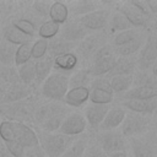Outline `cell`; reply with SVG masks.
Here are the masks:
<instances>
[{
	"instance_id": "obj_7",
	"label": "cell",
	"mask_w": 157,
	"mask_h": 157,
	"mask_svg": "<svg viewBox=\"0 0 157 157\" xmlns=\"http://www.w3.org/2000/svg\"><path fill=\"white\" fill-rule=\"evenodd\" d=\"M91 137L107 155L120 151H129V141L118 129L97 131L91 134Z\"/></svg>"
},
{
	"instance_id": "obj_31",
	"label": "cell",
	"mask_w": 157,
	"mask_h": 157,
	"mask_svg": "<svg viewBox=\"0 0 157 157\" xmlns=\"http://www.w3.org/2000/svg\"><path fill=\"white\" fill-rule=\"evenodd\" d=\"M49 20L58 23V25H64L69 20V9L67 4L61 2V1H53L50 5L49 10Z\"/></svg>"
},
{
	"instance_id": "obj_22",
	"label": "cell",
	"mask_w": 157,
	"mask_h": 157,
	"mask_svg": "<svg viewBox=\"0 0 157 157\" xmlns=\"http://www.w3.org/2000/svg\"><path fill=\"white\" fill-rule=\"evenodd\" d=\"M126 110L121 108L120 105H113L109 108L108 113L105 114L102 124L99 125L98 131H108V130H117L120 128L124 118H125Z\"/></svg>"
},
{
	"instance_id": "obj_18",
	"label": "cell",
	"mask_w": 157,
	"mask_h": 157,
	"mask_svg": "<svg viewBox=\"0 0 157 157\" xmlns=\"http://www.w3.org/2000/svg\"><path fill=\"white\" fill-rule=\"evenodd\" d=\"M88 34H90V32L82 27V25L78 22V20L72 18V20H67L64 25L60 26V32L58 36L67 42L80 43Z\"/></svg>"
},
{
	"instance_id": "obj_34",
	"label": "cell",
	"mask_w": 157,
	"mask_h": 157,
	"mask_svg": "<svg viewBox=\"0 0 157 157\" xmlns=\"http://www.w3.org/2000/svg\"><path fill=\"white\" fill-rule=\"evenodd\" d=\"M92 76L88 71V69H77L74 74H71L69 76V88H75V87H88L91 81H92Z\"/></svg>"
},
{
	"instance_id": "obj_4",
	"label": "cell",
	"mask_w": 157,
	"mask_h": 157,
	"mask_svg": "<svg viewBox=\"0 0 157 157\" xmlns=\"http://www.w3.org/2000/svg\"><path fill=\"white\" fill-rule=\"evenodd\" d=\"M156 121L150 115H142L139 113L126 110L125 118L120 125V132L126 137H136L146 134L148 130L153 129Z\"/></svg>"
},
{
	"instance_id": "obj_40",
	"label": "cell",
	"mask_w": 157,
	"mask_h": 157,
	"mask_svg": "<svg viewBox=\"0 0 157 157\" xmlns=\"http://www.w3.org/2000/svg\"><path fill=\"white\" fill-rule=\"evenodd\" d=\"M20 10L17 1H0V26L12 18Z\"/></svg>"
},
{
	"instance_id": "obj_16",
	"label": "cell",
	"mask_w": 157,
	"mask_h": 157,
	"mask_svg": "<svg viewBox=\"0 0 157 157\" xmlns=\"http://www.w3.org/2000/svg\"><path fill=\"white\" fill-rule=\"evenodd\" d=\"M109 108H110V105H107V104L87 103L85 105L83 117L86 119V123H87V126H88V130L91 131V134L98 131L99 125L102 124Z\"/></svg>"
},
{
	"instance_id": "obj_38",
	"label": "cell",
	"mask_w": 157,
	"mask_h": 157,
	"mask_svg": "<svg viewBox=\"0 0 157 157\" xmlns=\"http://www.w3.org/2000/svg\"><path fill=\"white\" fill-rule=\"evenodd\" d=\"M132 87H148L157 88V78H155L150 71H139L136 70L134 74Z\"/></svg>"
},
{
	"instance_id": "obj_21",
	"label": "cell",
	"mask_w": 157,
	"mask_h": 157,
	"mask_svg": "<svg viewBox=\"0 0 157 157\" xmlns=\"http://www.w3.org/2000/svg\"><path fill=\"white\" fill-rule=\"evenodd\" d=\"M90 99V90L88 87H75L69 88L66 92L63 103L69 108H81L88 103Z\"/></svg>"
},
{
	"instance_id": "obj_27",
	"label": "cell",
	"mask_w": 157,
	"mask_h": 157,
	"mask_svg": "<svg viewBox=\"0 0 157 157\" xmlns=\"http://www.w3.org/2000/svg\"><path fill=\"white\" fill-rule=\"evenodd\" d=\"M90 140H91V134L90 132L76 136L72 140V142L69 145L66 151L63 153L61 157H83Z\"/></svg>"
},
{
	"instance_id": "obj_35",
	"label": "cell",
	"mask_w": 157,
	"mask_h": 157,
	"mask_svg": "<svg viewBox=\"0 0 157 157\" xmlns=\"http://www.w3.org/2000/svg\"><path fill=\"white\" fill-rule=\"evenodd\" d=\"M17 45H13L4 39L0 42V64L4 66H15V54Z\"/></svg>"
},
{
	"instance_id": "obj_30",
	"label": "cell",
	"mask_w": 157,
	"mask_h": 157,
	"mask_svg": "<svg viewBox=\"0 0 157 157\" xmlns=\"http://www.w3.org/2000/svg\"><path fill=\"white\" fill-rule=\"evenodd\" d=\"M157 97V88L148 87H131L125 93L118 96L119 101H130V99H150Z\"/></svg>"
},
{
	"instance_id": "obj_1",
	"label": "cell",
	"mask_w": 157,
	"mask_h": 157,
	"mask_svg": "<svg viewBox=\"0 0 157 157\" xmlns=\"http://www.w3.org/2000/svg\"><path fill=\"white\" fill-rule=\"evenodd\" d=\"M43 101V98L39 96V93H34L31 97L9 103V104H1L0 105V119L10 120V121H17V123H25V124H32L33 114L37 108V105Z\"/></svg>"
},
{
	"instance_id": "obj_51",
	"label": "cell",
	"mask_w": 157,
	"mask_h": 157,
	"mask_svg": "<svg viewBox=\"0 0 157 157\" xmlns=\"http://www.w3.org/2000/svg\"><path fill=\"white\" fill-rule=\"evenodd\" d=\"M156 115H157V113H156Z\"/></svg>"
},
{
	"instance_id": "obj_44",
	"label": "cell",
	"mask_w": 157,
	"mask_h": 157,
	"mask_svg": "<svg viewBox=\"0 0 157 157\" xmlns=\"http://www.w3.org/2000/svg\"><path fill=\"white\" fill-rule=\"evenodd\" d=\"M23 157H47V156H45L44 151L42 150V147L39 145H36L33 147L26 148L25 153H23Z\"/></svg>"
},
{
	"instance_id": "obj_9",
	"label": "cell",
	"mask_w": 157,
	"mask_h": 157,
	"mask_svg": "<svg viewBox=\"0 0 157 157\" xmlns=\"http://www.w3.org/2000/svg\"><path fill=\"white\" fill-rule=\"evenodd\" d=\"M88 90L90 103L110 105V103L114 101L115 96L110 88L109 80L105 77H93L88 86Z\"/></svg>"
},
{
	"instance_id": "obj_43",
	"label": "cell",
	"mask_w": 157,
	"mask_h": 157,
	"mask_svg": "<svg viewBox=\"0 0 157 157\" xmlns=\"http://www.w3.org/2000/svg\"><path fill=\"white\" fill-rule=\"evenodd\" d=\"M83 157H108V155L93 141V139L91 137L90 142H88V146L86 148V152H85V156Z\"/></svg>"
},
{
	"instance_id": "obj_46",
	"label": "cell",
	"mask_w": 157,
	"mask_h": 157,
	"mask_svg": "<svg viewBox=\"0 0 157 157\" xmlns=\"http://www.w3.org/2000/svg\"><path fill=\"white\" fill-rule=\"evenodd\" d=\"M0 157H13L11 155V152L7 150L6 145L0 140Z\"/></svg>"
},
{
	"instance_id": "obj_28",
	"label": "cell",
	"mask_w": 157,
	"mask_h": 157,
	"mask_svg": "<svg viewBox=\"0 0 157 157\" xmlns=\"http://www.w3.org/2000/svg\"><path fill=\"white\" fill-rule=\"evenodd\" d=\"M34 72H36L34 86L36 88H39V86L44 82V80L53 72V59L45 55L39 60H34Z\"/></svg>"
},
{
	"instance_id": "obj_37",
	"label": "cell",
	"mask_w": 157,
	"mask_h": 157,
	"mask_svg": "<svg viewBox=\"0 0 157 157\" xmlns=\"http://www.w3.org/2000/svg\"><path fill=\"white\" fill-rule=\"evenodd\" d=\"M146 29H136V28H130V29H126V31H123V32H119L117 34H114L112 37V45L115 48V47H120V45H124L126 44L128 42L137 38Z\"/></svg>"
},
{
	"instance_id": "obj_2",
	"label": "cell",
	"mask_w": 157,
	"mask_h": 157,
	"mask_svg": "<svg viewBox=\"0 0 157 157\" xmlns=\"http://www.w3.org/2000/svg\"><path fill=\"white\" fill-rule=\"evenodd\" d=\"M69 91V76L53 71L39 86V96L45 101L63 102Z\"/></svg>"
},
{
	"instance_id": "obj_19",
	"label": "cell",
	"mask_w": 157,
	"mask_h": 157,
	"mask_svg": "<svg viewBox=\"0 0 157 157\" xmlns=\"http://www.w3.org/2000/svg\"><path fill=\"white\" fill-rule=\"evenodd\" d=\"M80 66V59L77 56V54L74 52L59 55L56 58L53 59V70L55 72L70 76L71 74H74Z\"/></svg>"
},
{
	"instance_id": "obj_10",
	"label": "cell",
	"mask_w": 157,
	"mask_h": 157,
	"mask_svg": "<svg viewBox=\"0 0 157 157\" xmlns=\"http://www.w3.org/2000/svg\"><path fill=\"white\" fill-rule=\"evenodd\" d=\"M136 56H137V70L148 71L152 64L157 60V33L148 31L146 40Z\"/></svg>"
},
{
	"instance_id": "obj_15",
	"label": "cell",
	"mask_w": 157,
	"mask_h": 157,
	"mask_svg": "<svg viewBox=\"0 0 157 157\" xmlns=\"http://www.w3.org/2000/svg\"><path fill=\"white\" fill-rule=\"evenodd\" d=\"M11 141L18 142L25 150L29 148V147H33V146L38 145L37 131L29 124L13 121V135H12Z\"/></svg>"
},
{
	"instance_id": "obj_12",
	"label": "cell",
	"mask_w": 157,
	"mask_h": 157,
	"mask_svg": "<svg viewBox=\"0 0 157 157\" xmlns=\"http://www.w3.org/2000/svg\"><path fill=\"white\" fill-rule=\"evenodd\" d=\"M109 16H110V10L107 7H101L82 17H78L77 20L85 29H87L90 33H93V32L105 31Z\"/></svg>"
},
{
	"instance_id": "obj_29",
	"label": "cell",
	"mask_w": 157,
	"mask_h": 157,
	"mask_svg": "<svg viewBox=\"0 0 157 157\" xmlns=\"http://www.w3.org/2000/svg\"><path fill=\"white\" fill-rule=\"evenodd\" d=\"M132 28L131 25L128 22V20L124 17V15H121L119 11H114L113 13H110L109 16V20H108V25H107V29H105V33L109 36H114L119 32H123V31H126V29H130Z\"/></svg>"
},
{
	"instance_id": "obj_49",
	"label": "cell",
	"mask_w": 157,
	"mask_h": 157,
	"mask_svg": "<svg viewBox=\"0 0 157 157\" xmlns=\"http://www.w3.org/2000/svg\"><path fill=\"white\" fill-rule=\"evenodd\" d=\"M1 39H2V37H1V31H0V42H1Z\"/></svg>"
},
{
	"instance_id": "obj_39",
	"label": "cell",
	"mask_w": 157,
	"mask_h": 157,
	"mask_svg": "<svg viewBox=\"0 0 157 157\" xmlns=\"http://www.w3.org/2000/svg\"><path fill=\"white\" fill-rule=\"evenodd\" d=\"M53 1H33L28 5V11L39 21H44L49 16L50 5Z\"/></svg>"
},
{
	"instance_id": "obj_3",
	"label": "cell",
	"mask_w": 157,
	"mask_h": 157,
	"mask_svg": "<svg viewBox=\"0 0 157 157\" xmlns=\"http://www.w3.org/2000/svg\"><path fill=\"white\" fill-rule=\"evenodd\" d=\"M107 43H108V34L105 33V31L93 32L90 33L87 37H85L80 43H77V47L75 49V53L80 59V65L82 64L85 65V69H87L94 54Z\"/></svg>"
},
{
	"instance_id": "obj_17",
	"label": "cell",
	"mask_w": 157,
	"mask_h": 157,
	"mask_svg": "<svg viewBox=\"0 0 157 157\" xmlns=\"http://www.w3.org/2000/svg\"><path fill=\"white\" fill-rule=\"evenodd\" d=\"M118 105L125 110L139 113L142 115H156L157 113V97L150 99H130V101H119Z\"/></svg>"
},
{
	"instance_id": "obj_33",
	"label": "cell",
	"mask_w": 157,
	"mask_h": 157,
	"mask_svg": "<svg viewBox=\"0 0 157 157\" xmlns=\"http://www.w3.org/2000/svg\"><path fill=\"white\" fill-rule=\"evenodd\" d=\"M108 80H109V85H110V88L114 96H120L132 87L134 75L132 76H114Z\"/></svg>"
},
{
	"instance_id": "obj_36",
	"label": "cell",
	"mask_w": 157,
	"mask_h": 157,
	"mask_svg": "<svg viewBox=\"0 0 157 157\" xmlns=\"http://www.w3.org/2000/svg\"><path fill=\"white\" fill-rule=\"evenodd\" d=\"M60 32V25L47 20L44 22H42L37 29V37L40 39H45V40H50L53 38H55Z\"/></svg>"
},
{
	"instance_id": "obj_32",
	"label": "cell",
	"mask_w": 157,
	"mask_h": 157,
	"mask_svg": "<svg viewBox=\"0 0 157 157\" xmlns=\"http://www.w3.org/2000/svg\"><path fill=\"white\" fill-rule=\"evenodd\" d=\"M17 70V75H18V78L20 81L28 86V87H33L36 88L34 86V81H36V72H34V60H29L27 61L26 64L16 67ZM37 90V88H36Z\"/></svg>"
},
{
	"instance_id": "obj_42",
	"label": "cell",
	"mask_w": 157,
	"mask_h": 157,
	"mask_svg": "<svg viewBox=\"0 0 157 157\" xmlns=\"http://www.w3.org/2000/svg\"><path fill=\"white\" fill-rule=\"evenodd\" d=\"M31 43H25L17 47L16 49V54H15V67H18L23 64H26L27 61L32 60L31 59Z\"/></svg>"
},
{
	"instance_id": "obj_26",
	"label": "cell",
	"mask_w": 157,
	"mask_h": 157,
	"mask_svg": "<svg viewBox=\"0 0 157 157\" xmlns=\"http://www.w3.org/2000/svg\"><path fill=\"white\" fill-rule=\"evenodd\" d=\"M148 31H144L137 38L128 42L124 45L115 47L114 50H115L117 55L118 56H132V55H137V53L140 52V49L142 48V45H144V43L146 40V37L148 34Z\"/></svg>"
},
{
	"instance_id": "obj_24",
	"label": "cell",
	"mask_w": 157,
	"mask_h": 157,
	"mask_svg": "<svg viewBox=\"0 0 157 157\" xmlns=\"http://www.w3.org/2000/svg\"><path fill=\"white\" fill-rule=\"evenodd\" d=\"M77 47V43H71V42H67L63 38H60L59 36H56L55 38L48 40V52H47V55L50 56L52 59L59 56V55H63V54H66V53H70V52H74Z\"/></svg>"
},
{
	"instance_id": "obj_45",
	"label": "cell",
	"mask_w": 157,
	"mask_h": 157,
	"mask_svg": "<svg viewBox=\"0 0 157 157\" xmlns=\"http://www.w3.org/2000/svg\"><path fill=\"white\" fill-rule=\"evenodd\" d=\"M146 5L153 20L157 21V0H146Z\"/></svg>"
},
{
	"instance_id": "obj_11",
	"label": "cell",
	"mask_w": 157,
	"mask_h": 157,
	"mask_svg": "<svg viewBox=\"0 0 157 157\" xmlns=\"http://www.w3.org/2000/svg\"><path fill=\"white\" fill-rule=\"evenodd\" d=\"M71 109L69 107H66L63 102H53V101H45L43 99L36 108L34 114H33V119H32V126L34 129L39 128L43 123H45L47 120H49L50 118H53L54 115Z\"/></svg>"
},
{
	"instance_id": "obj_8",
	"label": "cell",
	"mask_w": 157,
	"mask_h": 157,
	"mask_svg": "<svg viewBox=\"0 0 157 157\" xmlns=\"http://www.w3.org/2000/svg\"><path fill=\"white\" fill-rule=\"evenodd\" d=\"M128 141L132 157H157V132L155 128L141 136L130 137Z\"/></svg>"
},
{
	"instance_id": "obj_23",
	"label": "cell",
	"mask_w": 157,
	"mask_h": 157,
	"mask_svg": "<svg viewBox=\"0 0 157 157\" xmlns=\"http://www.w3.org/2000/svg\"><path fill=\"white\" fill-rule=\"evenodd\" d=\"M0 31H1V37L4 40L13 44V45H21L25 43H31L33 42V38L23 34L22 32H20L17 28H15L10 22H5L4 25L0 26Z\"/></svg>"
},
{
	"instance_id": "obj_50",
	"label": "cell",
	"mask_w": 157,
	"mask_h": 157,
	"mask_svg": "<svg viewBox=\"0 0 157 157\" xmlns=\"http://www.w3.org/2000/svg\"><path fill=\"white\" fill-rule=\"evenodd\" d=\"M155 129H156V132H157V123H156V126H155Z\"/></svg>"
},
{
	"instance_id": "obj_20",
	"label": "cell",
	"mask_w": 157,
	"mask_h": 157,
	"mask_svg": "<svg viewBox=\"0 0 157 157\" xmlns=\"http://www.w3.org/2000/svg\"><path fill=\"white\" fill-rule=\"evenodd\" d=\"M137 70V56H118L114 66L107 74L105 78L114 76H132Z\"/></svg>"
},
{
	"instance_id": "obj_14",
	"label": "cell",
	"mask_w": 157,
	"mask_h": 157,
	"mask_svg": "<svg viewBox=\"0 0 157 157\" xmlns=\"http://www.w3.org/2000/svg\"><path fill=\"white\" fill-rule=\"evenodd\" d=\"M117 11H119L121 15H124V17L128 20V22L131 25L132 28L136 29H146L148 31L150 25H151V20L147 18L137 7H135L130 1L123 2L120 5H118Z\"/></svg>"
},
{
	"instance_id": "obj_6",
	"label": "cell",
	"mask_w": 157,
	"mask_h": 157,
	"mask_svg": "<svg viewBox=\"0 0 157 157\" xmlns=\"http://www.w3.org/2000/svg\"><path fill=\"white\" fill-rule=\"evenodd\" d=\"M117 59L118 55L114 47L110 43H107L94 54L87 69L92 77H105L114 66Z\"/></svg>"
},
{
	"instance_id": "obj_13",
	"label": "cell",
	"mask_w": 157,
	"mask_h": 157,
	"mask_svg": "<svg viewBox=\"0 0 157 157\" xmlns=\"http://www.w3.org/2000/svg\"><path fill=\"white\" fill-rule=\"evenodd\" d=\"M86 129H87V123L83 117V113L77 112V110H71L65 117L58 132L70 136V137H76V136L85 134Z\"/></svg>"
},
{
	"instance_id": "obj_47",
	"label": "cell",
	"mask_w": 157,
	"mask_h": 157,
	"mask_svg": "<svg viewBox=\"0 0 157 157\" xmlns=\"http://www.w3.org/2000/svg\"><path fill=\"white\" fill-rule=\"evenodd\" d=\"M108 157H129V152L128 151H120V152H114L108 155Z\"/></svg>"
},
{
	"instance_id": "obj_25",
	"label": "cell",
	"mask_w": 157,
	"mask_h": 157,
	"mask_svg": "<svg viewBox=\"0 0 157 157\" xmlns=\"http://www.w3.org/2000/svg\"><path fill=\"white\" fill-rule=\"evenodd\" d=\"M102 5V2H97V1H91V0H81V1H74L71 4L67 5L69 9V16L74 17V18H78L82 17L92 11H96L98 9H101L99 6Z\"/></svg>"
},
{
	"instance_id": "obj_5",
	"label": "cell",
	"mask_w": 157,
	"mask_h": 157,
	"mask_svg": "<svg viewBox=\"0 0 157 157\" xmlns=\"http://www.w3.org/2000/svg\"><path fill=\"white\" fill-rule=\"evenodd\" d=\"M36 131L38 136V145L42 147L47 157H61L75 139L60 132H44L39 130Z\"/></svg>"
},
{
	"instance_id": "obj_48",
	"label": "cell",
	"mask_w": 157,
	"mask_h": 157,
	"mask_svg": "<svg viewBox=\"0 0 157 157\" xmlns=\"http://www.w3.org/2000/svg\"><path fill=\"white\" fill-rule=\"evenodd\" d=\"M148 71H150V74H151L155 78H157V60L152 64V66L150 67V70H148Z\"/></svg>"
},
{
	"instance_id": "obj_41",
	"label": "cell",
	"mask_w": 157,
	"mask_h": 157,
	"mask_svg": "<svg viewBox=\"0 0 157 157\" xmlns=\"http://www.w3.org/2000/svg\"><path fill=\"white\" fill-rule=\"evenodd\" d=\"M48 52V40L37 38L31 44V59L39 60L47 55Z\"/></svg>"
}]
</instances>
